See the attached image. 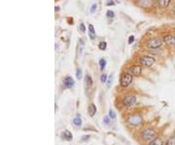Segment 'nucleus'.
<instances>
[{
	"mask_svg": "<svg viewBox=\"0 0 175 145\" xmlns=\"http://www.w3.org/2000/svg\"><path fill=\"white\" fill-rule=\"evenodd\" d=\"M139 62H140V63H141L143 66L151 67L153 64L155 63V62H156V59H155V58H153L151 56H143V57L140 58Z\"/></svg>",
	"mask_w": 175,
	"mask_h": 145,
	"instance_id": "39448f33",
	"label": "nucleus"
},
{
	"mask_svg": "<svg viewBox=\"0 0 175 145\" xmlns=\"http://www.w3.org/2000/svg\"><path fill=\"white\" fill-rule=\"evenodd\" d=\"M136 103V97L135 96H127L123 98L122 104L124 107H132Z\"/></svg>",
	"mask_w": 175,
	"mask_h": 145,
	"instance_id": "20e7f679",
	"label": "nucleus"
},
{
	"mask_svg": "<svg viewBox=\"0 0 175 145\" xmlns=\"http://www.w3.org/2000/svg\"><path fill=\"white\" fill-rule=\"evenodd\" d=\"M96 8H97V5L96 4V3H93V5H92V7H91V12L92 13H94L96 11Z\"/></svg>",
	"mask_w": 175,
	"mask_h": 145,
	"instance_id": "b1692460",
	"label": "nucleus"
},
{
	"mask_svg": "<svg viewBox=\"0 0 175 145\" xmlns=\"http://www.w3.org/2000/svg\"><path fill=\"white\" fill-rule=\"evenodd\" d=\"M158 3L161 8H166L170 4V0H158Z\"/></svg>",
	"mask_w": 175,
	"mask_h": 145,
	"instance_id": "9b49d317",
	"label": "nucleus"
},
{
	"mask_svg": "<svg viewBox=\"0 0 175 145\" xmlns=\"http://www.w3.org/2000/svg\"><path fill=\"white\" fill-rule=\"evenodd\" d=\"M166 145H175V136H170L166 143Z\"/></svg>",
	"mask_w": 175,
	"mask_h": 145,
	"instance_id": "a211bd4d",
	"label": "nucleus"
},
{
	"mask_svg": "<svg viewBox=\"0 0 175 145\" xmlns=\"http://www.w3.org/2000/svg\"><path fill=\"white\" fill-rule=\"evenodd\" d=\"M128 72L131 75H134V76H139L142 73V67L140 65H132L129 67Z\"/></svg>",
	"mask_w": 175,
	"mask_h": 145,
	"instance_id": "0eeeda50",
	"label": "nucleus"
},
{
	"mask_svg": "<svg viewBox=\"0 0 175 145\" xmlns=\"http://www.w3.org/2000/svg\"><path fill=\"white\" fill-rule=\"evenodd\" d=\"M88 111H89V116H94V114L96 113V106L94 105L93 103L92 104H89V106L88 108Z\"/></svg>",
	"mask_w": 175,
	"mask_h": 145,
	"instance_id": "9d476101",
	"label": "nucleus"
},
{
	"mask_svg": "<svg viewBox=\"0 0 175 145\" xmlns=\"http://www.w3.org/2000/svg\"><path fill=\"white\" fill-rule=\"evenodd\" d=\"M109 118L111 119V120L116 119V113H115L112 109H110V110H109Z\"/></svg>",
	"mask_w": 175,
	"mask_h": 145,
	"instance_id": "412c9836",
	"label": "nucleus"
},
{
	"mask_svg": "<svg viewBox=\"0 0 175 145\" xmlns=\"http://www.w3.org/2000/svg\"><path fill=\"white\" fill-rule=\"evenodd\" d=\"M63 85H64V87L67 89L72 88L74 86V79L70 76L65 77V79H64V81H63Z\"/></svg>",
	"mask_w": 175,
	"mask_h": 145,
	"instance_id": "1a4fd4ad",
	"label": "nucleus"
},
{
	"mask_svg": "<svg viewBox=\"0 0 175 145\" xmlns=\"http://www.w3.org/2000/svg\"><path fill=\"white\" fill-rule=\"evenodd\" d=\"M103 120H104V123L106 124V125H108V124H109V118H108V117H104V119H103Z\"/></svg>",
	"mask_w": 175,
	"mask_h": 145,
	"instance_id": "c85d7f7f",
	"label": "nucleus"
},
{
	"mask_svg": "<svg viewBox=\"0 0 175 145\" xmlns=\"http://www.w3.org/2000/svg\"><path fill=\"white\" fill-rule=\"evenodd\" d=\"M106 16H107L108 18H113V17H114V12H113V11H107Z\"/></svg>",
	"mask_w": 175,
	"mask_h": 145,
	"instance_id": "393cba45",
	"label": "nucleus"
},
{
	"mask_svg": "<svg viewBox=\"0 0 175 145\" xmlns=\"http://www.w3.org/2000/svg\"><path fill=\"white\" fill-rule=\"evenodd\" d=\"M113 5H114L113 0H107V6H113Z\"/></svg>",
	"mask_w": 175,
	"mask_h": 145,
	"instance_id": "cd10ccee",
	"label": "nucleus"
},
{
	"mask_svg": "<svg viewBox=\"0 0 175 145\" xmlns=\"http://www.w3.org/2000/svg\"><path fill=\"white\" fill-rule=\"evenodd\" d=\"M163 42L166 44H167V45H170V46H174V45H175V36L171 35V34L166 35L163 37Z\"/></svg>",
	"mask_w": 175,
	"mask_h": 145,
	"instance_id": "6e6552de",
	"label": "nucleus"
},
{
	"mask_svg": "<svg viewBox=\"0 0 175 145\" xmlns=\"http://www.w3.org/2000/svg\"><path fill=\"white\" fill-rule=\"evenodd\" d=\"M163 45V42L162 40L159 39V37H154V38H151L147 42V46L151 49H157V48H159Z\"/></svg>",
	"mask_w": 175,
	"mask_h": 145,
	"instance_id": "423d86ee",
	"label": "nucleus"
},
{
	"mask_svg": "<svg viewBox=\"0 0 175 145\" xmlns=\"http://www.w3.org/2000/svg\"><path fill=\"white\" fill-rule=\"evenodd\" d=\"M83 137H84V138H83V139H82V140H86V139H87V138H88V139H89V136H83Z\"/></svg>",
	"mask_w": 175,
	"mask_h": 145,
	"instance_id": "c756f323",
	"label": "nucleus"
},
{
	"mask_svg": "<svg viewBox=\"0 0 175 145\" xmlns=\"http://www.w3.org/2000/svg\"><path fill=\"white\" fill-rule=\"evenodd\" d=\"M73 124H74L76 127L82 126V120H81V118L79 117V115H77V117L73 119Z\"/></svg>",
	"mask_w": 175,
	"mask_h": 145,
	"instance_id": "dca6fc26",
	"label": "nucleus"
},
{
	"mask_svg": "<svg viewBox=\"0 0 175 145\" xmlns=\"http://www.w3.org/2000/svg\"><path fill=\"white\" fill-rule=\"evenodd\" d=\"M149 145H163V140L159 137H156L153 140H151L149 142Z\"/></svg>",
	"mask_w": 175,
	"mask_h": 145,
	"instance_id": "2eb2a0df",
	"label": "nucleus"
},
{
	"mask_svg": "<svg viewBox=\"0 0 175 145\" xmlns=\"http://www.w3.org/2000/svg\"><path fill=\"white\" fill-rule=\"evenodd\" d=\"M76 77L78 80H80L82 78V69L81 68H77V70H76Z\"/></svg>",
	"mask_w": 175,
	"mask_h": 145,
	"instance_id": "4be33fe9",
	"label": "nucleus"
},
{
	"mask_svg": "<svg viewBox=\"0 0 175 145\" xmlns=\"http://www.w3.org/2000/svg\"><path fill=\"white\" fill-rule=\"evenodd\" d=\"M133 41H134V36L133 35L129 36V38H128V44H131Z\"/></svg>",
	"mask_w": 175,
	"mask_h": 145,
	"instance_id": "bb28decb",
	"label": "nucleus"
},
{
	"mask_svg": "<svg viewBox=\"0 0 175 145\" xmlns=\"http://www.w3.org/2000/svg\"><path fill=\"white\" fill-rule=\"evenodd\" d=\"M61 136L63 139H65V140H71L72 139V133H70L69 131H64L61 134Z\"/></svg>",
	"mask_w": 175,
	"mask_h": 145,
	"instance_id": "f8f14e48",
	"label": "nucleus"
},
{
	"mask_svg": "<svg viewBox=\"0 0 175 145\" xmlns=\"http://www.w3.org/2000/svg\"><path fill=\"white\" fill-rule=\"evenodd\" d=\"M141 136L144 140H153L156 138V131L154 129H146L142 132Z\"/></svg>",
	"mask_w": 175,
	"mask_h": 145,
	"instance_id": "7ed1b4c3",
	"label": "nucleus"
},
{
	"mask_svg": "<svg viewBox=\"0 0 175 145\" xmlns=\"http://www.w3.org/2000/svg\"><path fill=\"white\" fill-rule=\"evenodd\" d=\"M106 47H107V43L105 42V41L100 42V43L98 44V48H99V50H101V51H103V50L106 49Z\"/></svg>",
	"mask_w": 175,
	"mask_h": 145,
	"instance_id": "aec40b11",
	"label": "nucleus"
},
{
	"mask_svg": "<svg viewBox=\"0 0 175 145\" xmlns=\"http://www.w3.org/2000/svg\"><path fill=\"white\" fill-rule=\"evenodd\" d=\"M99 66H100L101 69H103L105 66H106V59H105V58L99 59Z\"/></svg>",
	"mask_w": 175,
	"mask_h": 145,
	"instance_id": "6ab92c4d",
	"label": "nucleus"
},
{
	"mask_svg": "<svg viewBox=\"0 0 175 145\" xmlns=\"http://www.w3.org/2000/svg\"><path fill=\"white\" fill-rule=\"evenodd\" d=\"M89 35L91 37V39H94V37H96V30H94L93 24L89 26Z\"/></svg>",
	"mask_w": 175,
	"mask_h": 145,
	"instance_id": "ddd939ff",
	"label": "nucleus"
},
{
	"mask_svg": "<svg viewBox=\"0 0 175 145\" xmlns=\"http://www.w3.org/2000/svg\"><path fill=\"white\" fill-rule=\"evenodd\" d=\"M172 12L175 14V5H174V6H173V8H172Z\"/></svg>",
	"mask_w": 175,
	"mask_h": 145,
	"instance_id": "7c9ffc66",
	"label": "nucleus"
},
{
	"mask_svg": "<svg viewBox=\"0 0 175 145\" xmlns=\"http://www.w3.org/2000/svg\"><path fill=\"white\" fill-rule=\"evenodd\" d=\"M80 29H81V31H82V32H85V31H86V28H85L84 23H81V24H80Z\"/></svg>",
	"mask_w": 175,
	"mask_h": 145,
	"instance_id": "a878e982",
	"label": "nucleus"
},
{
	"mask_svg": "<svg viewBox=\"0 0 175 145\" xmlns=\"http://www.w3.org/2000/svg\"><path fill=\"white\" fill-rule=\"evenodd\" d=\"M163 145H166V144H163Z\"/></svg>",
	"mask_w": 175,
	"mask_h": 145,
	"instance_id": "2f4dec72",
	"label": "nucleus"
},
{
	"mask_svg": "<svg viewBox=\"0 0 175 145\" xmlns=\"http://www.w3.org/2000/svg\"><path fill=\"white\" fill-rule=\"evenodd\" d=\"M138 1V4L140 5L141 7L143 8H147L150 6V3H151V1L150 0H137Z\"/></svg>",
	"mask_w": 175,
	"mask_h": 145,
	"instance_id": "4468645a",
	"label": "nucleus"
},
{
	"mask_svg": "<svg viewBox=\"0 0 175 145\" xmlns=\"http://www.w3.org/2000/svg\"><path fill=\"white\" fill-rule=\"evenodd\" d=\"M86 83L88 87H92L93 86V79L89 75H87L86 76Z\"/></svg>",
	"mask_w": 175,
	"mask_h": 145,
	"instance_id": "f3484780",
	"label": "nucleus"
},
{
	"mask_svg": "<svg viewBox=\"0 0 175 145\" xmlns=\"http://www.w3.org/2000/svg\"><path fill=\"white\" fill-rule=\"evenodd\" d=\"M132 82V75L129 72H124L121 75V79H120V84L124 88L128 87L131 83Z\"/></svg>",
	"mask_w": 175,
	"mask_h": 145,
	"instance_id": "f03ea898",
	"label": "nucleus"
},
{
	"mask_svg": "<svg viewBox=\"0 0 175 145\" xmlns=\"http://www.w3.org/2000/svg\"><path fill=\"white\" fill-rule=\"evenodd\" d=\"M127 122L131 126H139L143 123V117L140 113H132L127 117Z\"/></svg>",
	"mask_w": 175,
	"mask_h": 145,
	"instance_id": "f257e3e1",
	"label": "nucleus"
},
{
	"mask_svg": "<svg viewBox=\"0 0 175 145\" xmlns=\"http://www.w3.org/2000/svg\"><path fill=\"white\" fill-rule=\"evenodd\" d=\"M106 80H107V75H106V74H102L101 77H100L101 83H105V82H106Z\"/></svg>",
	"mask_w": 175,
	"mask_h": 145,
	"instance_id": "5701e85b",
	"label": "nucleus"
}]
</instances>
